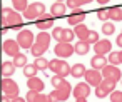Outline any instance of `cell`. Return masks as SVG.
I'll return each mask as SVG.
<instances>
[{
  "mask_svg": "<svg viewBox=\"0 0 122 102\" xmlns=\"http://www.w3.org/2000/svg\"><path fill=\"white\" fill-rule=\"evenodd\" d=\"M55 2H64V0H55Z\"/></svg>",
  "mask_w": 122,
  "mask_h": 102,
  "instance_id": "f6af8a7d",
  "label": "cell"
},
{
  "mask_svg": "<svg viewBox=\"0 0 122 102\" xmlns=\"http://www.w3.org/2000/svg\"><path fill=\"white\" fill-rule=\"evenodd\" d=\"M94 52L97 55H105V54H110L112 52V44L110 40L104 39V40H99L95 45H94Z\"/></svg>",
  "mask_w": 122,
  "mask_h": 102,
  "instance_id": "e0dca14e",
  "label": "cell"
},
{
  "mask_svg": "<svg viewBox=\"0 0 122 102\" xmlns=\"http://www.w3.org/2000/svg\"><path fill=\"white\" fill-rule=\"evenodd\" d=\"M109 64L110 65H119L120 64V55H119V52H110L109 54Z\"/></svg>",
  "mask_w": 122,
  "mask_h": 102,
  "instance_id": "d6a6232c",
  "label": "cell"
},
{
  "mask_svg": "<svg viewBox=\"0 0 122 102\" xmlns=\"http://www.w3.org/2000/svg\"><path fill=\"white\" fill-rule=\"evenodd\" d=\"M115 32V25L112 22H104L102 24V34L104 35H112Z\"/></svg>",
  "mask_w": 122,
  "mask_h": 102,
  "instance_id": "f546056e",
  "label": "cell"
},
{
  "mask_svg": "<svg viewBox=\"0 0 122 102\" xmlns=\"http://www.w3.org/2000/svg\"><path fill=\"white\" fill-rule=\"evenodd\" d=\"M85 17H87V12H85V10H82V9H75V10H72V14L67 17V22H69V25L75 27V25L84 24Z\"/></svg>",
  "mask_w": 122,
  "mask_h": 102,
  "instance_id": "4fadbf2b",
  "label": "cell"
},
{
  "mask_svg": "<svg viewBox=\"0 0 122 102\" xmlns=\"http://www.w3.org/2000/svg\"><path fill=\"white\" fill-rule=\"evenodd\" d=\"M75 102H87V99H75Z\"/></svg>",
  "mask_w": 122,
  "mask_h": 102,
  "instance_id": "7bdbcfd3",
  "label": "cell"
},
{
  "mask_svg": "<svg viewBox=\"0 0 122 102\" xmlns=\"http://www.w3.org/2000/svg\"><path fill=\"white\" fill-rule=\"evenodd\" d=\"M15 64L14 62H4L2 64V75L4 77H12L14 75V72H15Z\"/></svg>",
  "mask_w": 122,
  "mask_h": 102,
  "instance_id": "d4e9b609",
  "label": "cell"
},
{
  "mask_svg": "<svg viewBox=\"0 0 122 102\" xmlns=\"http://www.w3.org/2000/svg\"><path fill=\"white\" fill-rule=\"evenodd\" d=\"M14 64H15V67H25L27 65V55L19 54L17 57H14Z\"/></svg>",
  "mask_w": 122,
  "mask_h": 102,
  "instance_id": "1f68e13d",
  "label": "cell"
},
{
  "mask_svg": "<svg viewBox=\"0 0 122 102\" xmlns=\"http://www.w3.org/2000/svg\"><path fill=\"white\" fill-rule=\"evenodd\" d=\"M99 40H100V39H99V32H95V30H90V32H89V37H87V42H89L90 45H95Z\"/></svg>",
  "mask_w": 122,
  "mask_h": 102,
  "instance_id": "836d02e7",
  "label": "cell"
},
{
  "mask_svg": "<svg viewBox=\"0 0 122 102\" xmlns=\"http://www.w3.org/2000/svg\"><path fill=\"white\" fill-rule=\"evenodd\" d=\"M27 87H29V90L42 92L44 87H45V84H44V80L39 79V77H30V79H27Z\"/></svg>",
  "mask_w": 122,
  "mask_h": 102,
  "instance_id": "d6986e66",
  "label": "cell"
},
{
  "mask_svg": "<svg viewBox=\"0 0 122 102\" xmlns=\"http://www.w3.org/2000/svg\"><path fill=\"white\" fill-rule=\"evenodd\" d=\"M54 52H55V55L59 59H67V57L75 54V47L72 44H69V42H59L54 47Z\"/></svg>",
  "mask_w": 122,
  "mask_h": 102,
  "instance_id": "ba28073f",
  "label": "cell"
},
{
  "mask_svg": "<svg viewBox=\"0 0 122 102\" xmlns=\"http://www.w3.org/2000/svg\"><path fill=\"white\" fill-rule=\"evenodd\" d=\"M0 87H2V94L10 97V99H15L19 97V84L15 80H12L10 77H4L2 82H0Z\"/></svg>",
  "mask_w": 122,
  "mask_h": 102,
  "instance_id": "5b68a950",
  "label": "cell"
},
{
  "mask_svg": "<svg viewBox=\"0 0 122 102\" xmlns=\"http://www.w3.org/2000/svg\"><path fill=\"white\" fill-rule=\"evenodd\" d=\"M109 19L114 22H120L122 20V5H114L109 9Z\"/></svg>",
  "mask_w": 122,
  "mask_h": 102,
  "instance_id": "44dd1931",
  "label": "cell"
},
{
  "mask_svg": "<svg viewBox=\"0 0 122 102\" xmlns=\"http://www.w3.org/2000/svg\"><path fill=\"white\" fill-rule=\"evenodd\" d=\"M85 72H87V69H85V65H84V64H75V65H72L70 75H72V77H75V79H80V77H84V75H85Z\"/></svg>",
  "mask_w": 122,
  "mask_h": 102,
  "instance_id": "cb8c5ba5",
  "label": "cell"
},
{
  "mask_svg": "<svg viewBox=\"0 0 122 102\" xmlns=\"http://www.w3.org/2000/svg\"><path fill=\"white\" fill-rule=\"evenodd\" d=\"M120 34H122V32H120Z\"/></svg>",
  "mask_w": 122,
  "mask_h": 102,
  "instance_id": "bcb514c9",
  "label": "cell"
},
{
  "mask_svg": "<svg viewBox=\"0 0 122 102\" xmlns=\"http://www.w3.org/2000/svg\"><path fill=\"white\" fill-rule=\"evenodd\" d=\"M50 40H52V35L49 32H39V35L35 37V44L34 47L30 49V54L37 59V57H42L47 50H49V45H50Z\"/></svg>",
  "mask_w": 122,
  "mask_h": 102,
  "instance_id": "7a4b0ae2",
  "label": "cell"
},
{
  "mask_svg": "<svg viewBox=\"0 0 122 102\" xmlns=\"http://www.w3.org/2000/svg\"><path fill=\"white\" fill-rule=\"evenodd\" d=\"M62 32H64L62 27H54L52 29V39H55L57 42H60L62 40Z\"/></svg>",
  "mask_w": 122,
  "mask_h": 102,
  "instance_id": "d590c367",
  "label": "cell"
},
{
  "mask_svg": "<svg viewBox=\"0 0 122 102\" xmlns=\"http://www.w3.org/2000/svg\"><path fill=\"white\" fill-rule=\"evenodd\" d=\"M109 64V59H105L104 55H94L92 59H90V65H92V69H95V70H102L105 65Z\"/></svg>",
  "mask_w": 122,
  "mask_h": 102,
  "instance_id": "ffe728a7",
  "label": "cell"
},
{
  "mask_svg": "<svg viewBox=\"0 0 122 102\" xmlns=\"http://www.w3.org/2000/svg\"><path fill=\"white\" fill-rule=\"evenodd\" d=\"M65 9H67V4H64V2H55V4L50 7V14H52L54 19H60V17L65 15Z\"/></svg>",
  "mask_w": 122,
  "mask_h": 102,
  "instance_id": "ac0fdd59",
  "label": "cell"
},
{
  "mask_svg": "<svg viewBox=\"0 0 122 102\" xmlns=\"http://www.w3.org/2000/svg\"><path fill=\"white\" fill-rule=\"evenodd\" d=\"M54 22H55V19L52 17V14H44L40 19L35 20V27H37L40 32H47L49 29L54 27Z\"/></svg>",
  "mask_w": 122,
  "mask_h": 102,
  "instance_id": "8fae6325",
  "label": "cell"
},
{
  "mask_svg": "<svg viewBox=\"0 0 122 102\" xmlns=\"http://www.w3.org/2000/svg\"><path fill=\"white\" fill-rule=\"evenodd\" d=\"M49 69L55 74V75H60V77H67V75H70V70H72V65H69L65 60H62V59H52L50 62H49Z\"/></svg>",
  "mask_w": 122,
  "mask_h": 102,
  "instance_id": "277c9868",
  "label": "cell"
},
{
  "mask_svg": "<svg viewBox=\"0 0 122 102\" xmlns=\"http://www.w3.org/2000/svg\"><path fill=\"white\" fill-rule=\"evenodd\" d=\"M90 2H92V0H67V7L75 10V9H82L84 5H87Z\"/></svg>",
  "mask_w": 122,
  "mask_h": 102,
  "instance_id": "484cf974",
  "label": "cell"
},
{
  "mask_svg": "<svg viewBox=\"0 0 122 102\" xmlns=\"http://www.w3.org/2000/svg\"><path fill=\"white\" fill-rule=\"evenodd\" d=\"M97 2H99L100 5H105V4H109V2H110V0H97Z\"/></svg>",
  "mask_w": 122,
  "mask_h": 102,
  "instance_id": "b9f144b4",
  "label": "cell"
},
{
  "mask_svg": "<svg viewBox=\"0 0 122 102\" xmlns=\"http://www.w3.org/2000/svg\"><path fill=\"white\" fill-rule=\"evenodd\" d=\"M74 32H75V35L79 37V40H85V42H87V37H89V32H90V30H89L87 25L80 24V25H75Z\"/></svg>",
  "mask_w": 122,
  "mask_h": 102,
  "instance_id": "7402d4cb",
  "label": "cell"
},
{
  "mask_svg": "<svg viewBox=\"0 0 122 102\" xmlns=\"http://www.w3.org/2000/svg\"><path fill=\"white\" fill-rule=\"evenodd\" d=\"M2 27L4 30L5 29H12V30H24V20H22V15L15 10V9H9V7H4L2 9Z\"/></svg>",
  "mask_w": 122,
  "mask_h": 102,
  "instance_id": "6da1fadb",
  "label": "cell"
},
{
  "mask_svg": "<svg viewBox=\"0 0 122 102\" xmlns=\"http://www.w3.org/2000/svg\"><path fill=\"white\" fill-rule=\"evenodd\" d=\"M74 37H75V32L74 30H70V29H64V32H62V40L60 42H72L74 40Z\"/></svg>",
  "mask_w": 122,
  "mask_h": 102,
  "instance_id": "4dcf8cb0",
  "label": "cell"
},
{
  "mask_svg": "<svg viewBox=\"0 0 122 102\" xmlns=\"http://www.w3.org/2000/svg\"><path fill=\"white\" fill-rule=\"evenodd\" d=\"M12 5L17 12H25L30 4H29V0H12Z\"/></svg>",
  "mask_w": 122,
  "mask_h": 102,
  "instance_id": "83f0119b",
  "label": "cell"
},
{
  "mask_svg": "<svg viewBox=\"0 0 122 102\" xmlns=\"http://www.w3.org/2000/svg\"><path fill=\"white\" fill-rule=\"evenodd\" d=\"M45 14V5L42 2H34L27 7V10L24 12V19L27 20H37Z\"/></svg>",
  "mask_w": 122,
  "mask_h": 102,
  "instance_id": "8992f818",
  "label": "cell"
},
{
  "mask_svg": "<svg viewBox=\"0 0 122 102\" xmlns=\"http://www.w3.org/2000/svg\"><path fill=\"white\" fill-rule=\"evenodd\" d=\"M102 77H104L105 80H112V82H115V84H117L119 80H122V72H120V69H119V67L107 64V65L102 69Z\"/></svg>",
  "mask_w": 122,
  "mask_h": 102,
  "instance_id": "9c48e42d",
  "label": "cell"
},
{
  "mask_svg": "<svg viewBox=\"0 0 122 102\" xmlns=\"http://www.w3.org/2000/svg\"><path fill=\"white\" fill-rule=\"evenodd\" d=\"M115 44H117V45L122 49V34H119V35H117V39H115Z\"/></svg>",
  "mask_w": 122,
  "mask_h": 102,
  "instance_id": "f35d334b",
  "label": "cell"
},
{
  "mask_svg": "<svg viewBox=\"0 0 122 102\" xmlns=\"http://www.w3.org/2000/svg\"><path fill=\"white\" fill-rule=\"evenodd\" d=\"M119 55H120V64H122V50L119 52Z\"/></svg>",
  "mask_w": 122,
  "mask_h": 102,
  "instance_id": "ee69618b",
  "label": "cell"
},
{
  "mask_svg": "<svg viewBox=\"0 0 122 102\" xmlns=\"http://www.w3.org/2000/svg\"><path fill=\"white\" fill-rule=\"evenodd\" d=\"M120 82H122V80H120Z\"/></svg>",
  "mask_w": 122,
  "mask_h": 102,
  "instance_id": "7dc6e473",
  "label": "cell"
},
{
  "mask_svg": "<svg viewBox=\"0 0 122 102\" xmlns=\"http://www.w3.org/2000/svg\"><path fill=\"white\" fill-rule=\"evenodd\" d=\"M49 62H50V60H47L45 57H37L34 64H35V67H37L39 70H47V69H49Z\"/></svg>",
  "mask_w": 122,
  "mask_h": 102,
  "instance_id": "f1b7e54d",
  "label": "cell"
},
{
  "mask_svg": "<svg viewBox=\"0 0 122 102\" xmlns=\"http://www.w3.org/2000/svg\"><path fill=\"white\" fill-rule=\"evenodd\" d=\"M89 94H90V85L87 82H79L72 90V95L75 99H87Z\"/></svg>",
  "mask_w": 122,
  "mask_h": 102,
  "instance_id": "9a60e30c",
  "label": "cell"
},
{
  "mask_svg": "<svg viewBox=\"0 0 122 102\" xmlns=\"http://www.w3.org/2000/svg\"><path fill=\"white\" fill-rule=\"evenodd\" d=\"M64 80H65L64 77H60V75H54V77L50 79V84H52V85H54V89H55V87H59Z\"/></svg>",
  "mask_w": 122,
  "mask_h": 102,
  "instance_id": "74e56055",
  "label": "cell"
},
{
  "mask_svg": "<svg viewBox=\"0 0 122 102\" xmlns=\"http://www.w3.org/2000/svg\"><path fill=\"white\" fill-rule=\"evenodd\" d=\"M74 47H75V54H77V55H85V54H89V50H90V44L85 42V40L75 42Z\"/></svg>",
  "mask_w": 122,
  "mask_h": 102,
  "instance_id": "603a6c76",
  "label": "cell"
},
{
  "mask_svg": "<svg viewBox=\"0 0 122 102\" xmlns=\"http://www.w3.org/2000/svg\"><path fill=\"white\" fill-rule=\"evenodd\" d=\"M2 102H12V99L7 97V95H2Z\"/></svg>",
  "mask_w": 122,
  "mask_h": 102,
  "instance_id": "60d3db41",
  "label": "cell"
},
{
  "mask_svg": "<svg viewBox=\"0 0 122 102\" xmlns=\"http://www.w3.org/2000/svg\"><path fill=\"white\" fill-rule=\"evenodd\" d=\"M37 72H39V69L35 67V64H27V65L24 67V75H25L27 79L37 77Z\"/></svg>",
  "mask_w": 122,
  "mask_h": 102,
  "instance_id": "4316f807",
  "label": "cell"
},
{
  "mask_svg": "<svg viewBox=\"0 0 122 102\" xmlns=\"http://www.w3.org/2000/svg\"><path fill=\"white\" fill-rule=\"evenodd\" d=\"M97 19L102 20V22H107L109 20V9H99L97 10Z\"/></svg>",
  "mask_w": 122,
  "mask_h": 102,
  "instance_id": "e575fe53",
  "label": "cell"
},
{
  "mask_svg": "<svg viewBox=\"0 0 122 102\" xmlns=\"http://www.w3.org/2000/svg\"><path fill=\"white\" fill-rule=\"evenodd\" d=\"M72 90H74V89H72V85H70L67 80H64V82H62L59 87H55L49 95L52 97V100H54V102H65V100L69 99V95L72 94Z\"/></svg>",
  "mask_w": 122,
  "mask_h": 102,
  "instance_id": "3957f363",
  "label": "cell"
},
{
  "mask_svg": "<svg viewBox=\"0 0 122 102\" xmlns=\"http://www.w3.org/2000/svg\"><path fill=\"white\" fill-rule=\"evenodd\" d=\"M114 90H115V82H112V80H105V79H104V80L95 87V97L104 99V97L110 95Z\"/></svg>",
  "mask_w": 122,
  "mask_h": 102,
  "instance_id": "30bf717a",
  "label": "cell"
},
{
  "mask_svg": "<svg viewBox=\"0 0 122 102\" xmlns=\"http://www.w3.org/2000/svg\"><path fill=\"white\" fill-rule=\"evenodd\" d=\"M25 99H27V102H54L50 95L42 94V92H35V90H29Z\"/></svg>",
  "mask_w": 122,
  "mask_h": 102,
  "instance_id": "2e32d148",
  "label": "cell"
},
{
  "mask_svg": "<svg viewBox=\"0 0 122 102\" xmlns=\"http://www.w3.org/2000/svg\"><path fill=\"white\" fill-rule=\"evenodd\" d=\"M109 97H110V102H122V90H114Z\"/></svg>",
  "mask_w": 122,
  "mask_h": 102,
  "instance_id": "8d00e7d4",
  "label": "cell"
},
{
  "mask_svg": "<svg viewBox=\"0 0 122 102\" xmlns=\"http://www.w3.org/2000/svg\"><path fill=\"white\" fill-rule=\"evenodd\" d=\"M12 102H27V99H22V97L19 95V97H15V99H12Z\"/></svg>",
  "mask_w": 122,
  "mask_h": 102,
  "instance_id": "ab89813d",
  "label": "cell"
},
{
  "mask_svg": "<svg viewBox=\"0 0 122 102\" xmlns=\"http://www.w3.org/2000/svg\"><path fill=\"white\" fill-rule=\"evenodd\" d=\"M2 49H4V54H7L9 57H17V55L20 54V45H19V42L14 40V39H7V40H4Z\"/></svg>",
  "mask_w": 122,
  "mask_h": 102,
  "instance_id": "7c38bea8",
  "label": "cell"
},
{
  "mask_svg": "<svg viewBox=\"0 0 122 102\" xmlns=\"http://www.w3.org/2000/svg\"><path fill=\"white\" fill-rule=\"evenodd\" d=\"M84 79H85V82H87L89 85H94V87H97V85L104 80L102 72H99V70H95V69L87 70V72H85V75H84Z\"/></svg>",
  "mask_w": 122,
  "mask_h": 102,
  "instance_id": "5bb4252c",
  "label": "cell"
},
{
  "mask_svg": "<svg viewBox=\"0 0 122 102\" xmlns=\"http://www.w3.org/2000/svg\"><path fill=\"white\" fill-rule=\"evenodd\" d=\"M15 40L19 42V45H20L22 49H32L34 44H35V37H34V34H32L30 30H27V29L20 30V32L17 34V39H15Z\"/></svg>",
  "mask_w": 122,
  "mask_h": 102,
  "instance_id": "52a82bcc",
  "label": "cell"
}]
</instances>
